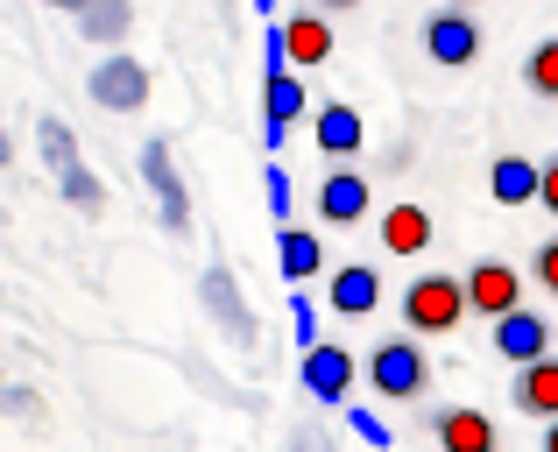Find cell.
<instances>
[{
	"label": "cell",
	"instance_id": "obj_3",
	"mask_svg": "<svg viewBox=\"0 0 558 452\" xmlns=\"http://www.w3.org/2000/svg\"><path fill=\"white\" fill-rule=\"evenodd\" d=\"M85 93H93V107H107V113H142L149 107V64L142 57H99L93 71H85Z\"/></svg>",
	"mask_w": 558,
	"mask_h": 452
},
{
	"label": "cell",
	"instance_id": "obj_5",
	"mask_svg": "<svg viewBox=\"0 0 558 452\" xmlns=\"http://www.w3.org/2000/svg\"><path fill=\"white\" fill-rule=\"evenodd\" d=\"M142 184H149V198L163 206V233H191V198H184L178 156H170V142H163V135L142 142Z\"/></svg>",
	"mask_w": 558,
	"mask_h": 452
},
{
	"label": "cell",
	"instance_id": "obj_29",
	"mask_svg": "<svg viewBox=\"0 0 558 452\" xmlns=\"http://www.w3.org/2000/svg\"><path fill=\"white\" fill-rule=\"evenodd\" d=\"M298 452H332V445L318 439V431H298Z\"/></svg>",
	"mask_w": 558,
	"mask_h": 452
},
{
	"label": "cell",
	"instance_id": "obj_19",
	"mask_svg": "<svg viewBox=\"0 0 558 452\" xmlns=\"http://www.w3.org/2000/svg\"><path fill=\"white\" fill-rule=\"evenodd\" d=\"M488 192H495V206H537V163L531 156H495V170H488Z\"/></svg>",
	"mask_w": 558,
	"mask_h": 452
},
{
	"label": "cell",
	"instance_id": "obj_22",
	"mask_svg": "<svg viewBox=\"0 0 558 452\" xmlns=\"http://www.w3.org/2000/svg\"><path fill=\"white\" fill-rule=\"evenodd\" d=\"M523 85H531L537 99H558V36L531 42V57H523Z\"/></svg>",
	"mask_w": 558,
	"mask_h": 452
},
{
	"label": "cell",
	"instance_id": "obj_8",
	"mask_svg": "<svg viewBox=\"0 0 558 452\" xmlns=\"http://www.w3.org/2000/svg\"><path fill=\"white\" fill-rule=\"evenodd\" d=\"M424 57H432V64H446V71L474 64V57H481V22H474L466 8L424 14Z\"/></svg>",
	"mask_w": 558,
	"mask_h": 452
},
{
	"label": "cell",
	"instance_id": "obj_10",
	"mask_svg": "<svg viewBox=\"0 0 558 452\" xmlns=\"http://www.w3.org/2000/svg\"><path fill=\"white\" fill-rule=\"evenodd\" d=\"M298 113H312L304 78H298V71H269V78H262V142H269L276 156H283V135H290Z\"/></svg>",
	"mask_w": 558,
	"mask_h": 452
},
{
	"label": "cell",
	"instance_id": "obj_18",
	"mask_svg": "<svg viewBox=\"0 0 558 452\" xmlns=\"http://www.w3.org/2000/svg\"><path fill=\"white\" fill-rule=\"evenodd\" d=\"M381 247H389V255H424V247H432V212H424V206H410V198H403V206H389V212H381Z\"/></svg>",
	"mask_w": 558,
	"mask_h": 452
},
{
	"label": "cell",
	"instance_id": "obj_31",
	"mask_svg": "<svg viewBox=\"0 0 558 452\" xmlns=\"http://www.w3.org/2000/svg\"><path fill=\"white\" fill-rule=\"evenodd\" d=\"M8 156H14V149H8V135H0V170H8Z\"/></svg>",
	"mask_w": 558,
	"mask_h": 452
},
{
	"label": "cell",
	"instance_id": "obj_30",
	"mask_svg": "<svg viewBox=\"0 0 558 452\" xmlns=\"http://www.w3.org/2000/svg\"><path fill=\"white\" fill-rule=\"evenodd\" d=\"M537 452H558V425H545V445H537Z\"/></svg>",
	"mask_w": 558,
	"mask_h": 452
},
{
	"label": "cell",
	"instance_id": "obj_27",
	"mask_svg": "<svg viewBox=\"0 0 558 452\" xmlns=\"http://www.w3.org/2000/svg\"><path fill=\"white\" fill-rule=\"evenodd\" d=\"M531 276H537V290H551V297H558V233H551V241H537Z\"/></svg>",
	"mask_w": 558,
	"mask_h": 452
},
{
	"label": "cell",
	"instance_id": "obj_24",
	"mask_svg": "<svg viewBox=\"0 0 558 452\" xmlns=\"http://www.w3.org/2000/svg\"><path fill=\"white\" fill-rule=\"evenodd\" d=\"M262 198H269V220L290 227V206H298V192H290V170H283V163L262 170Z\"/></svg>",
	"mask_w": 558,
	"mask_h": 452
},
{
	"label": "cell",
	"instance_id": "obj_16",
	"mask_svg": "<svg viewBox=\"0 0 558 452\" xmlns=\"http://www.w3.org/2000/svg\"><path fill=\"white\" fill-rule=\"evenodd\" d=\"M326 304H332V318H368L381 304V276L368 269V261H347V269H332Z\"/></svg>",
	"mask_w": 558,
	"mask_h": 452
},
{
	"label": "cell",
	"instance_id": "obj_2",
	"mask_svg": "<svg viewBox=\"0 0 558 452\" xmlns=\"http://www.w3.org/2000/svg\"><path fill=\"white\" fill-rule=\"evenodd\" d=\"M361 375H368L375 396L389 403H417L424 389H432V354H424L417 340H375L368 361H361Z\"/></svg>",
	"mask_w": 558,
	"mask_h": 452
},
{
	"label": "cell",
	"instance_id": "obj_20",
	"mask_svg": "<svg viewBox=\"0 0 558 452\" xmlns=\"http://www.w3.org/2000/svg\"><path fill=\"white\" fill-rule=\"evenodd\" d=\"M135 28V8L128 0H78V36L85 42H121Z\"/></svg>",
	"mask_w": 558,
	"mask_h": 452
},
{
	"label": "cell",
	"instance_id": "obj_6",
	"mask_svg": "<svg viewBox=\"0 0 558 452\" xmlns=\"http://www.w3.org/2000/svg\"><path fill=\"white\" fill-rule=\"evenodd\" d=\"M460 290H466V311L488 318V326H495V318H509V311H523V276L509 269V261H495V255L474 261V269L460 276Z\"/></svg>",
	"mask_w": 558,
	"mask_h": 452
},
{
	"label": "cell",
	"instance_id": "obj_4",
	"mask_svg": "<svg viewBox=\"0 0 558 452\" xmlns=\"http://www.w3.org/2000/svg\"><path fill=\"white\" fill-rule=\"evenodd\" d=\"M354 382H361V361L347 354L340 340L304 346V361H298V389H304L312 403H347V396H354Z\"/></svg>",
	"mask_w": 558,
	"mask_h": 452
},
{
	"label": "cell",
	"instance_id": "obj_9",
	"mask_svg": "<svg viewBox=\"0 0 558 452\" xmlns=\"http://www.w3.org/2000/svg\"><path fill=\"white\" fill-rule=\"evenodd\" d=\"M276 50H283L290 71L332 64V22H326V14H312V8H290L283 22H276Z\"/></svg>",
	"mask_w": 558,
	"mask_h": 452
},
{
	"label": "cell",
	"instance_id": "obj_11",
	"mask_svg": "<svg viewBox=\"0 0 558 452\" xmlns=\"http://www.w3.org/2000/svg\"><path fill=\"white\" fill-rule=\"evenodd\" d=\"M198 297H205V311H213L219 326H227V340H233V346L255 340V311H247V297H241V283H233L227 261H213V269L198 276Z\"/></svg>",
	"mask_w": 558,
	"mask_h": 452
},
{
	"label": "cell",
	"instance_id": "obj_23",
	"mask_svg": "<svg viewBox=\"0 0 558 452\" xmlns=\"http://www.w3.org/2000/svg\"><path fill=\"white\" fill-rule=\"evenodd\" d=\"M57 192H64V206H78V212H107V184H99L85 163H71L64 178H57Z\"/></svg>",
	"mask_w": 558,
	"mask_h": 452
},
{
	"label": "cell",
	"instance_id": "obj_15",
	"mask_svg": "<svg viewBox=\"0 0 558 452\" xmlns=\"http://www.w3.org/2000/svg\"><path fill=\"white\" fill-rule=\"evenodd\" d=\"M509 403H517L523 417H537V425H558V354L531 361V368H517V382H509Z\"/></svg>",
	"mask_w": 558,
	"mask_h": 452
},
{
	"label": "cell",
	"instance_id": "obj_7",
	"mask_svg": "<svg viewBox=\"0 0 558 452\" xmlns=\"http://www.w3.org/2000/svg\"><path fill=\"white\" fill-rule=\"evenodd\" d=\"M368 212H375V184H368V170L332 163L326 178H318V220H326V227H361Z\"/></svg>",
	"mask_w": 558,
	"mask_h": 452
},
{
	"label": "cell",
	"instance_id": "obj_26",
	"mask_svg": "<svg viewBox=\"0 0 558 452\" xmlns=\"http://www.w3.org/2000/svg\"><path fill=\"white\" fill-rule=\"evenodd\" d=\"M290 332H298V346H318L326 332H318V304L304 297V290H290Z\"/></svg>",
	"mask_w": 558,
	"mask_h": 452
},
{
	"label": "cell",
	"instance_id": "obj_17",
	"mask_svg": "<svg viewBox=\"0 0 558 452\" xmlns=\"http://www.w3.org/2000/svg\"><path fill=\"white\" fill-rule=\"evenodd\" d=\"M276 269H283V283H312L318 269H326V241H318L312 227H276Z\"/></svg>",
	"mask_w": 558,
	"mask_h": 452
},
{
	"label": "cell",
	"instance_id": "obj_25",
	"mask_svg": "<svg viewBox=\"0 0 558 452\" xmlns=\"http://www.w3.org/2000/svg\"><path fill=\"white\" fill-rule=\"evenodd\" d=\"M347 431H354L361 445H375V452H396V439H389V425H381L375 411H361V403H354V411H347Z\"/></svg>",
	"mask_w": 558,
	"mask_h": 452
},
{
	"label": "cell",
	"instance_id": "obj_21",
	"mask_svg": "<svg viewBox=\"0 0 558 452\" xmlns=\"http://www.w3.org/2000/svg\"><path fill=\"white\" fill-rule=\"evenodd\" d=\"M36 142H43V163H50L57 178H64L71 163H85V156H78V135H71L57 113H43V121H36Z\"/></svg>",
	"mask_w": 558,
	"mask_h": 452
},
{
	"label": "cell",
	"instance_id": "obj_12",
	"mask_svg": "<svg viewBox=\"0 0 558 452\" xmlns=\"http://www.w3.org/2000/svg\"><path fill=\"white\" fill-rule=\"evenodd\" d=\"M495 354L509 361V368H531V361H545L551 354V318L545 311H509V318H495Z\"/></svg>",
	"mask_w": 558,
	"mask_h": 452
},
{
	"label": "cell",
	"instance_id": "obj_1",
	"mask_svg": "<svg viewBox=\"0 0 558 452\" xmlns=\"http://www.w3.org/2000/svg\"><path fill=\"white\" fill-rule=\"evenodd\" d=\"M396 318H403L410 340H452V332H460V318H466V290H460V276H446V269L410 276L403 297H396Z\"/></svg>",
	"mask_w": 558,
	"mask_h": 452
},
{
	"label": "cell",
	"instance_id": "obj_13",
	"mask_svg": "<svg viewBox=\"0 0 558 452\" xmlns=\"http://www.w3.org/2000/svg\"><path fill=\"white\" fill-rule=\"evenodd\" d=\"M432 439H438V452H502L495 417L474 411V403H452V411H438V417H432Z\"/></svg>",
	"mask_w": 558,
	"mask_h": 452
},
{
	"label": "cell",
	"instance_id": "obj_28",
	"mask_svg": "<svg viewBox=\"0 0 558 452\" xmlns=\"http://www.w3.org/2000/svg\"><path fill=\"white\" fill-rule=\"evenodd\" d=\"M537 206L558 220V156H545V163H537Z\"/></svg>",
	"mask_w": 558,
	"mask_h": 452
},
{
	"label": "cell",
	"instance_id": "obj_14",
	"mask_svg": "<svg viewBox=\"0 0 558 452\" xmlns=\"http://www.w3.org/2000/svg\"><path fill=\"white\" fill-rule=\"evenodd\" d=\"M312 142L326 163H354L361 142H368V127H361V107H347V99H326V107L312 113Z\"/></svg>",
	"mask_w": 558,
	"mask_h": 452
}]
</instances>
